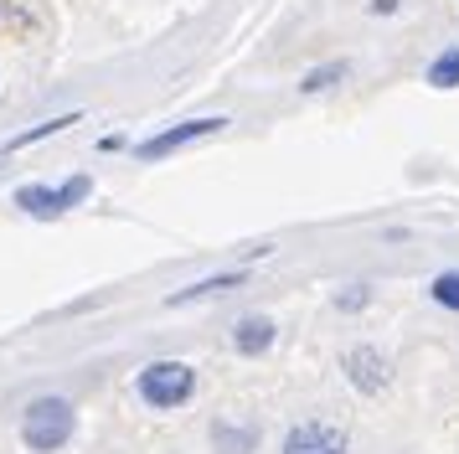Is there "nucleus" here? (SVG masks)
I'll use <instances>...</instances> for the list:
<instances>
[{"label": "nucleus", "mask_w": 459, "mask_h": 454, "mask_svg": "<svg viewBox=\"0 0 459 454\" xmlns=\"http://www.w3.org/2000/svg\"><path fill=\"white\" fill-rule=\"evenodd\" d=\"M284 454H351V450H346V433L331 429V423H299L284 439Z\"/></svg>", "instance_id": "7ed1b4c3"}, {"label": "nucleus", "mask_w": 459, "mask_h": 454, "mask_svg": "<svg viewBox=\"0 0 459 454\" xmlns=\"http://www.w3.org/2000/svg\"><path fill=\"white\" fill-rule=\"evenodd\" d=\"M434 300L438 305H449V310H459V274H438L434 279Z\"/></svg>", "instance_id": "9b49d317"}, {"label": "nucleus", "mask_w": 459, "mask_h": 454, "mask_svg": "<svg viewBox=\"0 0 459 454\" xmlns=\"http://www.w3.org/2000/svg\"><path fill=\"white\" fill-rule=\"evenodd\" d=\"M346 367H351V382L356 388H367V392H377L382 382H387V362H382L377 351H351Z\"/></svg>", "instance_id": "423d86ee"}, {"label": "nucleus", "mask_w": 459, "mask_h": 454, "mask_svg": "<svg viewBox=\"0 0 459 454\" xmlns=\"http://www.w3.org/2000/svg\"><path fill=\"white\" fill-rule=\"evenodd\" d=\"M191 382H196V371L186 362H155V367L140 371V397L155 408H176L191 397Z\"/></svg>", "instance_id": "f03ea898"}, {"label": "nucleus", "mask_w": 459, "mask_h": 454, "mask_svg": "<svg viewBox=\"0 0 459 454\" xmlns=\"http://www.w3.org/2000/svg\"><path fill=\"white\" fill-rule=\"evenodd\" d=\"M228 119H191V124H176V129H166V135H155V140L140 144V155H166V150H176V144H186V140H202V135H217Z\"/></svg>", "instance_id": "39448f33"}, {"label": "nucleus", "mask_w": 459, "mask_h": 454, "mask_svg": "<svg viewBox=\"0 0 459 454\" xmlns=\"http://www.w3.org/2000/svg\"><path fill=\"white\" fill-rule=\"evenodd\" d=\"M429 83H434V88H455L459 83V52H444V57L429 67Z\"/></svg>", "instance_id": "1a4fd4ad"}, {"label": "nucleus", "mask_w": 459, "mask_h": 454, "mask_svg": "<svg viewBox=\"0 0 459 454\" xmlns=\"http://www.w3.org/2000/svg\"><path fill=\"white\" fill-rule=\"evenodd\" d=\"M238 284V274H217V279H202V284H191V289H181L170 305H181V300H196V294H217V289H232Z\"/></svg>", "instance_id": "9d476101"}, {"label": "nucleus", "mask_w": 459, "mask_h": 454, "mask_svg": "<svg viewBox=\"0 0 459 454\" xmlns=\"http://www.w3.org/2000/svg\"><path fill=\"white\" fill-rule=\"evenodd\" d=\"M212 444L222 454H248L253 444H258V429H232V423H217L212 429Z\"/></svg>", "instance_id": "6e6552de"}, {"label": "nucleus", "mask_w": 459, "mask_h": 454, "mask_svg": "<svg viewBox=\"0 0 459 454\" xmlns=\"http://www.w3.org/2000/svg\"><path fill=\"white\" fill-rule=\"evenodd\" d=\"M22 439H26V450H37V454L63 450L67 439H73V403H63V397L31 403L26 408V423H22Z\"/></svg>", "instance_id": "f257e3e1"}, {"label": "nucleus", "mask_w": 459, "mask_h": 454, "mask_svg": "<svg viewBox=\"0 0 459 454\" xmlns=\"http://www.w3.org/2000/svg\"><path fill=\"white\" fill-rule=\"evenodd\" d=\"M88 196V181L78 176V181H67V186H57V191H42V186H26L16 202L26 206V212H37V217H52V212H63V206H73V202H83Z\"/></svg>", "instance_id": "20e7f679"}, {"label": "nucleus", "mask_w": 459, "mask_h": 454, "mask_svg": "<svg viewBox=\"0 0 459 454\" xmlns=\"http://www.w3.org/2000/svg\"><path fill=\"white\" fill-rule=\"evenodd\" d=\"M232 341H238V351L258 356V351H269V341H273V320H269V315H248L243 326L232 330Z\"/></svg>", "instance_id": "0eeeda50"}, {"label": "nucleus", "mask_w": 459, "mask_h": 454, "mask_svg": "<svg viewBox=\"0 0 459 454\" xmlns=\"http://www.w3.org/2000/svg\"><path fill=\"white\" fill-rule=\"evenodd\" d=\"M63 124H73V119H52V124H42V129H26V135H16V140H11V150H22V144H31V140H47V135H57Z\"/></svg>", "instance_id": "f8f14e48"}, {"label": "nucleus", "mask_w": 459, "mask_h": 454, "mask_svg": "<svg viewBox=\"0 0 459 454\" xmlns=\"http://www.w3.org/2000/svg\"><path fill=\"white\" fill-rule=\"evenodd\" d=\"M341 73H346V67L335 62V67H325V73H310V78H305V88L315 93V88H325V83H331V78H341Z\"/></svg>", "instance_id": "ddd939ff"}]
</instances>
